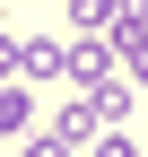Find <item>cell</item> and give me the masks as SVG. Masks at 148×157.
Returning a JSON list of instances; mask_svg holds the SVG:
<instances>
[{
    "instance_id": "1",
    "label": "cell",
    "mask_w": 148,
    "mask_h": 157,
    "mask_svg": "<svg viewBox=\"0 0 148 157\" xmlns=\"http://www.w3.org/2000/svg\"><path fill=\"white\" fill-rule=\"evenodd\" d=\"M122 61H113V35H70V52H61V78L70 87H105Z\"/></svg>"
},
{
    "instance_id": "2",
    "label": "cell",
    "mask_w": 148,
    "mask_h": 157,
    "mask_svg": "<svg viewBox=\"0 0 148 157\" xmlns=\"http://www.w3.org/2000/svg\"><path fill=\"white\" fill-rule=\"evenodd\" d=\"M61 35H17V78H26V87H52V78H61Z\"/></svg>"
},
{
    "instance_id": "3",
    "label": "cell",
    "mask_w": 148,
    "mask_h": 157,
    "mask_svg": "<svg viewBox=\"0 0 148 157\" xmlns=\"http://www.w3.org/2000/svg\"><path fill=\"white\" fill-rule=\"evenodd\" d=\"M44 131H52V140H61V148H87V140H96V131H105V122H96V96H61V113H52Z\"/></svg>"
},
{
    "instance_id": "4",
    "label": "cell",
    "mask_w": 148,
    "mask_h": 157,
    "mask_svg": "<svg viewBox=\"0 0 148 157\" xmlns=\"http://www.w3.org/2000/svg\"><path fill=\"white\" fill-rule=\"evenodd\" d=\"M26 131H35V87L0 78V140H26Z\"/></svg>"
},
{
    "instance_id": "5",
    "label": "cell",
    "mask_w": 148,
    "mask_h": 157,
    "mask_svg": "<svg viewBox=\"0 0 148 157\" xmlns=\"http://www.w3.org/2000/svg\"><path fill=\"white\" fill-rule=\"evenodd\" d=\"M70 26H79V35H105V26H113V0H70Z\"/></svg>"
},
{
    "instance_id": "6",
    "label": "cell",
    "mask_w": 148,
    "mask_h": 157,
    "mask_svg": "<svg viewBox=\"0 0 148 157\" xmlns=\"http://www.w3.org/2000/svg\"><path fill=\"white\" fill-rule=\"evenodd\" d=\"M87 157H139V140H131V131H96V140H87Z\"/></svg>"
},
{
    "instance_id": "7",
    "label": "cell",
    "mask_w": 148,
    "mask_h": 157,
    "mask_svg": "<svg viewBox=\"0 0 148 157\" xmlns=\"http://www.w3.org/2000/svg\"><path fill=\"white\" fill-rule=\"evenodd\" d=\"M26 157H79V148H61L52 131H26Z\"/></svg>"
},
{
    "instance_id": "8",
    "label": "cell",
    "mask_w": 148,
    "mask_h": 157,
    "mask_svg": "<svg viewBox=\"0 0 148 157\" xmlns=\"http://www.w3.org/2000/svg\"><path fill=\"white\" fill-rule=\"evenodd\" d=\"M0 78H17V35L0 26Z\"/></svg>"
}]
</instances>
